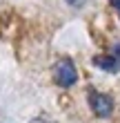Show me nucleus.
<instances>
[{
	"mask_svg": "<svg viewBox=\"0 0 120 123\" xmlns=\"http://www.w3.org/2000/svg\"><path fill=\"white\" fill-rule=\"evenodd\" d=\"M53 76H56V83H58L60 87H73V85L78 83L76 65L69 58H60L58 63L53 65Z\"/></svg>",
	"mask_w": 120,
	"mask_h": 123,
	"instance_id": "1",
	"label": "nucleus"
},
{
	"mask_svg": "<svg viewBox=\"0 0 120 123\" xmlns=\"http://www.w3.org/2000/svg\"><path fill=\"white\" fill-rule=\"evenodd\" d=\"M89 105L94 110V114L100 119H107L114 112V98L109 94H102V92H96V90L89 92Z\"/></svg>",
	"mask_w": 120,
	"mask_h": 123,
	"instance_id": "2",
	"label": "nucleus"
},
{
	"mask_svg": "<svg viewBox=\"0 0 120 123\" xmlns=\"http://www.w3.org/2000/svg\"><path fill=\"white\" fill-rule=\"evenodd\" d=\"M94 65L100 67L102 72H109V74H116L120 72V61L114 54H104V56H94Z\"/></svg>",
	"mask_w": 120,
	"mask_h": 123,
	"instance_id": "3",
	"label": "nucleus"
},
{
	"mask_svg": "<svg viewBox=\"0 0 120 123\" xmlns=\"http://www.w3.org/2000/svg\"><path fill=\"white\" fill-rule=\"evenodd\" d=\"M29 123H56V121L49 119V117H36V119H31Z\"/></svg>",
	"mask_w": 120,
	"mask_h": 123,
	"instance_id": "4",
	"label": "nucleus"
},
{
	"mask_svg": "<svg viewBox=\"0 0 120 123\" xmlns=\"http://www.w3.org/2000/svg\"><path fill=\"white\" fill-rule=\"evenodd\" d=\"M67 2L71 5V7H82L84 2H87V0H67Z\"/></svg>",
	"mask_w": 120,
	"mask_h": 123,
	"instance_id": "5",
	"label": "nucleus"
},
{
	"mask_svg": "<svg viewBox=\"0 0 120 123\" xmlns=\"http://www.w3.org/2000/svg\"><path fill=\"white\" fill-rule=\"evenodd\" d=\"M111 54H114L116 58L120 61V43H118V45H114V49H111Z\"/></svg>",
	"mask_w": 120,
	"mask_h": 123,
	"instance_id": "6",
	"label": "nucleus"
},
{
	"mask_svg": "<svg viewBox=\"0 0 120 123\" xmlns=\"http://www.w3.org/2000/svg\"><path fill=\"white\" fill-rule=\"evenodd\" d=\"M111 7L118 11V16H120V0H111Z\"/></svg>",
	"mask_w": 120,
	"mask_h": 123,
	"instance_id": "7",
	"label": "nucleus"
}]
</instances>
